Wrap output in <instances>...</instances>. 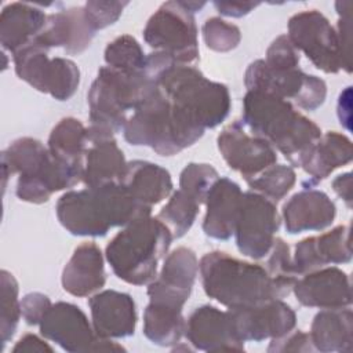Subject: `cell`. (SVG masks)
<instances>
[{"instance_id": "obj_1", "label": "cell", "mask_w": 353, "mask_h": 353, "mask_svg": "<svg viewBox=\"0 0 353 353\" xmlns=\"http://www.w3.org/2000/svg\"><path fill=\"white\" fill-rule=\"evenodd\" d=\"M152 207L135 200L121 183L69 190L55 207L59 223L73 236L103 237L109 229L149 216Z\"/></svg>"}, {"instance_id": "obj_2", "label": "cell", "mask_w": 353, "mask_h": 353, "mask_svg": "<svg viewBox=\"0 0 353 353\" xmlns=\"http://www.w3.org/2000/svg\"><path fill=\"white\" fill-rule=\"evenodd\" d=\"M241 121L294 167H301L306 153L323 135L320 127L298 112L290 101L262 91L245 92Z\"/></svg>"}, {"instance_id": "obj_3", "label": "cell", "mask_w": 353, "mask_h": 353, "mask_svg": "<svg viewBox=\"0 0 353 353\" xmlns=\"http://www.w3.org/2000/svg\"><path fill=\"white\" fill-rule=\"evenodd\" d=\"M199 270L207 296L228 309L281 299L292 291V285L273 279L265 266L237 259L223 251L203 255Z\"/></svg>"}, {"instance_id": "obj_4", "label": "cell", "mask_w": 353, "mask_h": 353, "mask_svg": "<svg viewBox=\"0 0 353 353\" xmlns=\"http://www.w3.org/2000/svg\"><path fill=\"white\" fill-rule=\"evenodd\" d=\"M3 189L8 176L18 174L15 194L19 200L43 204L59 190L81 182V172L58 161L39 139L23 137L1 152Z\"/></svg>"}, {"instance_id": "obj_5", "label": "cell", "mask_w": 353, "mask_h": 353, "mask_svg": "<svg viewBox=\"0 0 353 353\" xmlns=\"http://www.w3.org/2000/svg\"><path fill=\"white\" fill-rule=\"evenodd\" d=\"M204 128L172 103L156 85L128 117L123 135L134 146H148L160 156H172L196 143Z\"/></svg>"}, {"instance_id": "obj_6", "label": "cell", "mask_w": 353, "mask_h": 353, "mask_svg": "<svg viewBox=\"0 0 353 353\" xmlns=\"http://www.w3.org/2000/svg\"><path fill=\"white\" fill-rule=\"evenodd\" d=\"M172 240L170 229L149 215L124 226L108 243L105 258L120 280L132 285L149 284Z\"/></svg>"}, {"instance_id": "obj_7", "label": "cell", "mask_w": 353, "mask_h": 353, "mask_svg": "<svg viewBox=\"0 0 353 353\" xmlns=\"http://www.w3.org/2000/svg\"><path fill=\"white\" fill-rule=\"evenodd\" d=\"M156 88V83L142 72H125L102 66L87 94L91 127L121 132L134 112Z\"/></svg>"}, {"instance_id": "obj_8", "label": "cell", "mask_w": 353, "mask_h": 353, "mask_svg": "<svg viewBox=\"0 0 353 353\" xmlns=\"http://www.w3.org/2000/svg\"><path fill=\"white\" fill-rule=\"evenodd\" d=\"M152 80L172 103L188 112L204 130L219 125L229 114L228 87L207 79L193 65L172 62Z\"/></svg>"}, {"instance_id": "obj_9", "label": "cell", "mask_w": 353, "mask_h": 353, "mask_svg": "<svg viewBox=\"0 0 353 353\" xmlns=\"http://www.w3.org/2000/svg\"><path fill=\"white\" fill-rule=\"evenodd\" d=\"M143 40L178 63L193 65L199 61L194 15L181 1H165L152 14L143 29Z\"/></svg>"}, {"instance_id": "obj_10", "label": "cell", "mask_w": 353, "mask_h": 353, "mask_svg": "<svg viewBox=\"0 0 353 353\" xmlns=\"http://www.w3.org/2000/svg\"><path fill=\"white\" fill-rule=\"evenodd\" d=\"M247 91H262L285 101H294L305 110H316L327 97V84L323 79L307 74L299 68L276 70L269 68L263 59L248 65L244 74Z\"/></svg>"}, {"instance_id": "obj_11", "label": "cell", "mask_w": 353, "mask_h": 353, "mask_svg": "<svg viewBox=\"0 0 353 353\" xmlns=\"http://www.w3.org/2000/svg\"><path fill=\"white\" fill-rule=\"evenodd\" d=\"M17 76L40 92L58 101H68L80 84V70L68 58H50L48 51L28 44L12 55Z\"/></svg>"}, {"instance_id": "obj_12", "label": "cell", "mask_w": 353, "mask_h": 353, "mask_svg": "<svg viewBox=\"0 0 353 353\" xmlns=\"http://www.w3.org/2000/svg\"><path fill=\"white\" fill-rule=\"evenodd\" d=\"M40 334L69 353L125 350L121 345L95 334L92 323L74 303L57 302L39 324Z\"/></svg>"}, {"instance_id": "obj_13", "label": "cell", "mask_w": 353, "mask_h": 353, "mask_svg": "<svg viewBox=\"0 0 353 353\" xmlns=\"http://www.w3.org/2000/svg\"><path fill=\"white\" fill-rule=\"evenodd\" d=\"M287 36L319 70L334 74L345 69L336 29L320 11L294 14L288 21Z\"/></svg>"}, {"instance_id": "obj_14", "label": "cell", "mask_w": 353, "mask_h": 353, "mask_svg": "<svg viewBox=\"0 0 353 353\" xmlns=\"http://www.w3.org/2000/svg\"><path fill=\"white\" fill-rule=\"evenodd\" d=\"M279 229L276 203L252 190L244 192L233 234L239 251L252 259L265 258Z\"/></svg>"}, {"instance_id": "obj_15", "label": "cell", "mask_w": 353, "mask_h": 353, "mask_svg": "<svg viewBox=\"0 0 353 353\" xmlns=\"http://www.w3.org/2000/svg\"><path fill=\"white\" fill-rule=\"evenodd\" d=\"M216 145L226 164L239 172L245 182L277 161L274 148L263 138L252 134L241 120L228 124L219 132Z\"/></svg>"}, {"instance_id": "obj_16", "label": "cell", "mask_w": 353, "mask_h": 353, "mask_svg": "<svg viewBox=\"0 0 353 353\" xmlns=\"http://www.w3.org/2000/svg\"><path fill=\"white\" fill-rule=\"evenodd\" d=\"M197 272L194 251L188 247L175 248L165 256L159 276L148 284L149 302L182 310L192 294Z\"/></svg>"}, {"instance_id": "obj_17", "label": "cell", "mask_w": 353, "mask_h": 353, "mask_svg": "<svg viewBox=\"0 0 353 353\" xmlns=\"http://www.w3.org/2000/svg\"><path fill=\"white\" fill-rule=\"evenodd\" d=\"M234 330L243 342L280 338L296 325V314L283 299H270L252 306L228 309Z\"/></svg>"}, {"instance_id": "obj_18", "label": "cell", "mask_w": 353, "mask_h": 353, "mask_svg": "<svg viewBox=\"0 0 353 353\" xmlns=\"http://www.w3.org/2000/svg\"><path fill=\"white\" fill-rule=\"evenodd\" d=\"M189 343L204 352H243L244 342L239 338L229 310L211 305L196 307L185 323Z\"/></svg>"}, {"instance_id": "obj_19", "label": "cell", "mask_w": 353, "mask_h": 353, "mask_svg": "<svg viewBox=\"0 0 353 353\" xmlns=\"http://www.w3.org/2000/svg\"><path fill=\"white\" fill-rule=\"evenodd\" d=\"M95 32L85 17L84 7H72L48 14L43 30L29 44L47 51L61 47L66 54L74 55L90 47Z\"/></svg>"}, {"instance_id": "obj_20", "label": "cell", "mask_w": 353, "mask_h": 353, "mask_svg": "<svg viewBox=\"0 0 353 353\" xmlns=\"http://www.w3.org/2000/svg\"><path fill=\"white\" fill-rule=\"evenodd\" d=\"M87 132L88 146L84 154L81 182L87 188L120 183L128 161H125L114 134L91 125L87 127Z\"/></svg>"}, {"instance_id": "obj_21", "label": "cell", "mask_w": 353, "mask_h": 353, "mask_svg": "<svg viewBox=\"0 0 353 353\" xmlns=\"http://www.w3.org/2000/svg\"><path fill=\"white\" fill-rule=\"evenodd\" d=\"M292 291L296 301L309 307L341 309L352 303L350 279L335 266H324L296 279Z\"/></svg>"}, {"instance_id": "obj_22", "label": "cell", "mask_w": 353, "mask_h": 353, "mask_svg": "<svg viewBox=\"0 0 353 353\" xmlns=\"http://www.w3.org/2000/svg\"><path fill=\"white\" fill-rule=\"evenodd\" d=\"M350 259V229L349 226L339 225L327 233L306 237L296 243L292 268L296 276H302L330 263H346Z\"/></svg>"}, {"instance_id": "obj_23", "label": "cell", "mask_w": 353, "mask_h": 353, "mask_svg": "<svg viewBox=\"0 0 353 353\" xmlns=\"http://www.w3.org/2000/svg\"><path fill=\"white\" fill-rule=\"evenodd\" d=\"M91 323L101 338H125L135 332L137 309L132 296L116 290L95 292L88 299Z\"/></svg>"}, {"instance_id": "obj_24", "label": "cell", "mask_w": 353, "mask_h": 353, "mask_svg": "<svg viewBox=\"0 0 353 353\" xmlns=\"http://www.w3.org/2000/svg\"><path fill=\"white\" fill-rule=\"evenodd\" d=\"M336 207L321 190L313 186H303L284 205L281 216L285 230L298 234L310 230H323L334 222Z\"/></svg>"}, {"instance_id": "obj_25", "label": "cell", "mask_w": 353, "mask_h": 353, "mask_svg": "<svg viewBox=\"0 0 353 353\" xmlns=\"http://www.w3.org/2000/svg\"><path fill=\"white\" fill-rule=\"evenodd\" d=\"M243 190L234 181L222 176L211 188L205 199V216L203 232L215 240H228L234 234V228L241 205Z\"/></svg>"}, {"instance_id": "obj_26", "label": "cell", "mask_w": 353, "mask_h": 353, "mask_svg": "<svg viewBox=\"0 0 353 353\" xmlns=\"http://www.w3.org/2000/svg\"><path fill=\"white\" fill-rule=\"evenodd\" d=\"M62 288L73 296H88L99 291L106 283L103 254L94 241L74 248L61 277Z\"/></svg>"}, {"instance_id": "obj_27", "label": "cell", "mask_w": 353, "mask_h": 353, "mask_svg": "<svg viewBox=\"0 0 353 353\" xmlns=\"http://www.w3.org/2000/svg\"><path fill=\"white\" fill-rule=\"evenodd\" d=\"M47 15L37 4L14 1L0 14V44L12 55L28 46L44 28Z\"/></svg>"}, {"instance_id": "obj_28", "label": "cell", "mask_w": 353, "mask_h": 353, "mask_svg": "<svg viewBox=\"0 0 353 353\" xmlns=\"http://www.w3.org/2000/svg\"><path fill=\"white\" fill-rule=\"evenodd\" d=\"M353 145L352 141L339 132L330 131L321 135L317 142L303 157L301 167L310 175L303 186H314L317 182L330 176V174L352 161Z\"/></svg>"}, {"instance_id": "obj_29", "label": "cell", "mask_w": 353, "mask_h": 353, "mask_svg": "<svg viewBox=\"0 0 353 353\" xmlns=\"http://www.w3.org/2000/svg\"><path fill=\"white\" fill-rule=\"evenodd\" d=\"M120 183L135 200L148 207L159 204L172 193L170 172L164 167L146 160L128 161Z\"/></svg>"}, {"instance_id": "obj_30", "label": "cell", "mask_w": 353, "mask_h": 353, "mask_svg": "<svg viewBox=\"0 0 353 353\" xmlns=\"http://www.w3.org/2000/svg\"><path fill=\"white\" fill-rule=\"evenodd\" d=\"M353 314L350 307L321 309L312 321L310 341L314 350L349 353L352 350Z\"/></svg>"}, {"instance_id": "obj_31", "label": "cell", "mask_w": 353, "mask_h": 353, "mask_svg": "<svg viewBox=\"0 0 353 353\" xmlns=\"http://www.w3.org/2000/svg\"><path fill=\"white\" fill-rule=\"evenodd\" d=\"M88 146V132L84 124L74 117H63L52 128L47 148L58 161L77 170L83 176L84 154Z\"/></svg>"}, {"instance_id": "obj_32", "label": "cell", "mask_w": 353, "mask_h": 353, "mask_svg": "<svg viewBox=\"0 0 353 353\" xmlns=\"http://www.w3.org/2000/svg\"><path fill=\"white\" fill-rule=\"evenodd\" d=\"M182 310L149 302L143 312V334L154 345L172 346L185 335Z\"/></svg>"}, {"instance_id": "obj_33", "label": "cell", "mask_w": 353, "mask_h": 353, "mask_svg": "<svg viewBox=\"0 0 353 353\" xmlns=\"http://www.w3.org/2000/svg\"><path fill=\"white\" fill-rule=\"evenodd\" d=\"M200 205L193 196L178 189L160 210L157 218L170 229L174 239H181L193 226Z\"/></svg>"}, {"instance_id": "obj_34", "label": "cell", "mask_w": 353, "mask_h": 353, "mask_svg": "<svg viewBox=\"0 0 353 353\" xmlns=\"http://www.w3.org/2000/svg\"><path fill=\"white\" fill-rule=\"evenodd\" d=\"M295 182L296 175L291 165L273 164L247 183L250 190L265 196L273 203H279L294 188Z\"/></svg>"}, {"instance_id": "obj_35", "label": "cell", "mask_w": 353, "mask_h": 353, "mask_svg": "<svg viewBox=\"0 0 353 353\" xmlns=\"http://www.w3.org/2000/svg\"><path fill=\"white\" fill-rule=\"evenodd\" d=\"M103 58L106 66L125 72H142L146 65V54L135 37L121 34L108 43Z\"/></svg>"}, {"instance_id": "obj_36", "label": "cell", "mask_w": 353, "mask_h": 353, "mask_svg": "<svg viewBox=\"0 0 353 353\" xmlns=\"http://www.w3.org/2000/svg\"><path fill=\"white\" fill-rule=\"evenodd\" d=\"M0 285H1V314H0V335L1 342L6 345L15 334L21 312V301L18 298V283L15 277L7 272H0Z\"/></svg>"}, {"instance_id": "obj_37", "label": "cell", "mask_w": 353, "mask_h": 353, "mask_svg": "<svg viewBox=\"0 0 353 353\" xmlns=\"http://www.w3.org/2000/svg\"><path fill=\"white\" fill-rule=\"evenodd\" d=\"M219 179L218 171L207 163H189L179 175V189L193 196L200 204L205 203L212 185Z\"/></svg>"}, {"instance_id": "obj_38", "label": "cell", "mask_w": 353, "mask_h": 353, "mask_svg": "<svg viewBox=\"0 0 353 353\" xmlns=\"http://www.w3.org/2000/svg\"><path fill=\"white\" fill-rule=\"evenodd\" d=\"M201 33L205 46L216 52L232 51L241 40L240 29L218 17L208 18L201 28Z\"/></svg>"}, {"instance_id": "obj_39", "label": "cell", "mask_w": 353, "mask_h": 353, "mask_svg": "<svg viewBox=\"0 0 353 353\" xmlns=\"http://www.w3.org/2000/svg\"><path fill=\"white\" fill-rule=\"evenodd\" d=\"M266 256L268 261L265 268L269 272V274L273 279L294 287L296 281V274L292 268V256L290 254L288 244L283 239L274 237L273 245Z\"/></svg>"}, {"instance_id": "obj_40", "label": "cell", "mask_w": 353, "mask_h": 353, "mask_svg": "<svg viewBox=\"0 0 353 353\" xmlns=\"http://www.w3.org/2000/svg\"><path fill=\"white\" fill-rule=\"evenodd\" d=\"M265 63L276 70L299 68V51L294 47L287 34L276 37L266 50Z\"/></svg>"}, {"instance_id": "obj_41", "label": "cell", "mask_w": 353, "mask_h": 353, "mask_svg": "<svg viewBox=\"0 0 353 353\" xmlns=\"http://www.w3.org/2000/svg\"><path fill=\"white\" fill-rule=\"evenodd\" d=\"M128 6V1H87L84 7V12L91 26L95 30H101L109 25H113L123 10Z\"/></svg>"}, {"instance_id": "obj_42", "label": "cell", "mask_w": 353, "mask_h": 353, "mask_svg": "<svg viewBox=\"0 0 353 353\" xmlns=\"http://www.w3.org/2000/svg\"><path fill=\"white\" fill-rule=\"evenodd\" d=\"M52 306L50 298L41 292H29L21 301V312L28 325H39Z\"/></svg>"}, {"instance_id": "obj_43", "label": "cell", "mask_w": 353, "mask_h": 353, "mask_svg": "<svg viewBox=\"0 0 353 353\" xmlns=\"http://www.w3.org/2000/svg\"><path fill=\"white\" fill-rule=\"evenodd\" d=\"M336 11L339 14V21L336 26V33L339 39V46H341V52L345 63V70L347 73L352 72V63H350V50H349V43H350V10H352V3L350 1H338L335 4Z\"/></svg>"}, {"instance_id": "obj_44", "label": "cell", "mask_w": 353, "mask_h": 353, "mask_svg": "<svg viewBox=\"0 0 353 353\" xmlns=\"http://www.w3.org/2000/svg\"><path fill=\"white\" fill-rule=\"evenodd\" d=\"M313 343L309 334L302 332L301 330H292L288 334L272 339L268 346V352L283 353V352H313Z\"/></svg>"}, {"instance_id": "obj_45", "label": "cell", "mask_w": 353, "mask_h": 353, "mask_svg": "<svg viewBox=\"0 0 353 353\" xmlns=\"http://www.w3.org/2000/svg\"><path fill=\"white\" fill-rule=\"evenodd\" d=\"M259 1H214V7L221 15L230 18H241L256 8Z\"/></svg>"}, {"instance_id": "obj_46", "label": "cell", "mask_w": 353, "mask_h": 353, "mask_svg": "<svg viewBox=\"0 0 353 353\" xmlns=\"http://www.w3.org/2000/svg\"><path fill=\"white\" fill-rule=\"evenodd\" d=\"M43 353V352H52V347L43 341L41 338H39L34 334H26L23 335L12 347V353Z\"/></svg>"}, {"instance_id": "obj_47", "label": "cell", "mask_w": 353, "mask_h": 353, "mask_svg": "<svg viewBox=\"0 0 353 353\" xmlns=\"http://www.w3.org/2000/svg\"><path fill=\"white\" fill-rule=\"evenodd\" d=\"M332 189L350 208L352 207V174L346 172V174L338 175L332 181Z\"/></svg>"}]
</instances>
